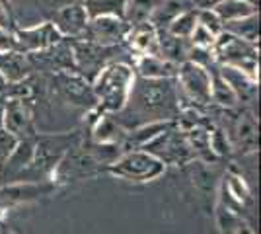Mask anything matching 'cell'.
<instances>
[{
	"mask_svg": "<svg viewBox=\"0 0 261 234\" xmlns=\"http://www.w3.org/2000/svg\"><path fill=\"white\" fill-rule=\"evenodd\" d=\"M181 108V98L174 78L170 80H146L135 78L127 108L123 112H133L137 117H146V121L175 119Z\"/></svg>",
	"mask_w": 261,
	"mask_h": 234,
	"instance_id": "cell-1",
	"label": "cell"
},
{
	"mask_svg": "<svg viewBox=\"0 0 261 234\" xmlns=\"http://www.w3.org/2000/svg\"><path fill=\"white\" fill-rule=\"evenodd\" d=\"M135 70L129 63L113 61L99 70L92 80L96 110L101 113H121L127 108L135 84Z\"/></svg>",
	"mask_w": 261,
	"mask_h": 234,
	"instance_id": "cell-2",
	"label": "cell"
},
{
	"mask_svg": "<svg viewBox=\"0 0 261 234\" xmlns=\"http://www.w3.org/2000/svg\"><path fill=\"white\" fill-rule=\"evenodd\" d=\"M213 55L217 65H228L246 72L259 82V45L250 43L230 32H220L213 45Z\"/></svg>",
	"mask_w": 261,
	"mask_h": 234,
	"instance_id": "cell-3",
	"label": "cell"
},
{
	"mask_svg": "<svg viewBox=\"0 0 261 234\" xmlns=\"http://www.w3.org/2000/svg\"><path fill=\"white\" fill-rule=\"evenodd\" d=\"M82 135L78 131H63V133H39L35 135V146H33V160L28 172H33L41 179H49L61 158L66 150L76 143Z\"/></svg>",
	"mask_w": 261,
	"mask_h": 234,
	"instance_id": "cell-4",
	"label": "cell"
},
{
	"mask_svg": "<svg viewBox=\"0 0 261 234\" xmlns=\"http://www.w3.org/2000/svg\"><path fill=\"white\" fill-rule=\"evenodd\" d=\"M168 166L146 150H127L103 172L130 184H148L166 174Z\"/></svg>",
	"mask_w": 261,
	"mask_h": 234,
	"instance_id": "cell-5",
	"label": "cell"
},
{
	"mask_svg": "<svg viewBox=\"0 0 261 234\" xmlns=\"http://www.w3.org/2000/svg\"><path fill=\"white\" fill-rule=\"evenodd\" d=\"M59 190L61 188L53 179H25V181L14 179L10 184H2L0 186V217L4 219V215L8 211L55 195V191Z\"/></svg>",
	"mask_w": 261,
	"mask_h": 234,
	"instance_id": "cell-6",
	"label": "cell"
},
{
	"mask_svg": "<svg viewBox=\"0 0 261 234\" xmlns=\"http://www.w3.org/2000/svg\"><path fill=\"white\" fill-rule=\"evenodd\" d=\"M230 117L228 125H218L228 135L232 145V152H240L242 156L257 154V137H259V125L257 115L251 108H236L226 110Z\"/></svg>",
	"mask_w": 261,
	"mask_h": 234,
	"instance_id": "cell-7",
	"label": "cell"
},
{
	"mask_svg": "<svg viewBox=\"0 0 261 234\" xmlns=\"http://www.w3.org/2000/svg\"><path fill=\"white\" fill-rule=\"evenodd\" d=\"M174 82L181 101H189L195 106L211 103V70L203 65H197L193 61L177 65Z\"/></svg>",
	"mask_w": 261,
	"mask_h": 234,
	"instance_id": "cell-8",
	"label": "cell"
},
{
	"mask_svg": "<svg viewBox=\"0 0 261 234\" xmlns=\"http://www.w3.org/2000/svg\"><path fill=\"white\" fill-rule=\"evenodd\" d=\"M142 150L154 154L158 160H162L166 166H187L195 160V154L185 139L184 131L175 125L174 129L166 131L160 137H156L152 143L144 146Z\"/></svg>",
	"mask_w": 261,
	"mask_h": 234,
	"instance_id": "cell-9",
	"label": "cell"
},
{
	"mask_svg": "<svg viewBox=\"0 0 261 234\" xmlns=\"http://www.w3.org/2000/svg\"><path fill=\"white\" fill-rule=\"evenodd\" d=\"M53 88L59 96L70 106L80 110H94L96 108V96L92 90V82L80 76L74 70H57L53 74Z\"/></svg>",
	"mask_w": 261,
	"mask_h": 234,
	"instance_id": "cell-10",
	"label": "cell"
},
{
	"mask_svg": "<svg viewBox=\"0 0 261 234\" xmlns=\"http://www.w3.org/2000/svg\"><path fill=\"white\" fill-rule=\"evenodd\" d=\"M70 47H72V59H74V72L90 82L106 65L113 63L111 53L117 51V47H101L86 39L70 41Z\"/></svg>",
	"mask_w": 261,
	"mask_h": 234,
	"instance_id": "cell-11",
	"label": "cell"
},
{
	"mask_svg": "<svg viewBox=\"0 0 261 234\" xmlns=\"http://www.w3.org/2000/svg\"><path fill=\"white\" fill-rule=\"evenodd\" d=\"M65 37L59 34L53 22H41L32 28H14L16 51L25 55H39L59 45Z\"/></svg>",
	"mask_w": 261,
	"mask_h": 234,
	"instance_id": "cell-12",
	"label": "cell"
},
{
	"mask_svg": "<svg viewBox=\"0 0 261 234\" xmlns=\"http://www.w3.org/2000/svg\"><path fill=\"white\" fill-rule=\"evenodd\" d=\"M2 129L18 139H32L37 135L32 100L8 98L2 101Z\"/></svg>",
	"mask_w": 261,
	"mask_h": 234,
	"instance_id": "cell-13",
	"label": "cell"
},
{
	"mask_svg": "<svg viewBox=\"0 0 261 234\" xmlns=\"http://www.w3.org/2000/svg\"><path fill=\"white\" fill-rule=\"evenodd\" d=\"M129 30L130 28L121 18H113V16L92 18L88 23L84 39L96 45H101V47H119L125 43Z\"/></svg>",
	"mask_w": 261,
	"mask_h": 234,
	"instance_id": "cell-14",
	"label": "cell"
},
{
	"mask_svg": "<svg viewBox=\"0 0 261 234\" xmlns=\"http://www.w3.org/2000/svg\"><path fill=\"white\" fill-rule=\"evenodd\" d=\"M55 28L59 30V34L65 39H84L90 23V16H88L86 8L82 6V2H72V4H65L59 10L55 12L53 20Z\"/></svg>",
	"mask_w": 261,
	"mask_h": 234,
	"instance_id": "cell-15",
	"label": "cell"
},
{
	"mask_svg": "<svg viewBox=\"0 0 261 234\" xmlns=\"http://www.w3.org/2000/svg\"><path fill=\"white\" fill-rule=\"evenodd\" d=\"M175 125H177L175 119H158V121H146L129 127L125 139H123V150L125 152L127 150H142L148 143H152L156 137L174 129Z\"/></svg>",
	"mask_w": 261,
	"mask_h": 234,
	"instance_id": "cell-16",
	"label": "cell"
},
{
	"mask_svg": "<svg viewBox=\"0 0 261 234\" xmlns=\"http://www.w3.org/2000/svg\"><path fill=\"white\" fill-rule=\"evenodd\" d=\"M217 68L218 72H220V76L224 78L230 84V88L234 90L240 106L244 103V108H251L253 101H257V90H259V82L257 80H253L246 72H242V70L234 67H228V65H217Z\"/></svg>",
	"mask_w": 261,
	"mask_h": 234,
	"instance_id": "cell-17",
	"label": "cell"
},
{
	"mask_svg": "<svg viewBox=\"0 0 261 234\" xmlns=\"http://www.w3.org/2000/svg\"><path fill=\"white\" fill-rule=\"evenodd\" d=\"M133 70L135 76L146 80H170L175 76L177 65L162 59L160 55H141L133 57Z\"/></svg>",
	"mask_w": 261,
	"mask_h": 234,
	"instance_id": "cell-18",
	"label": "cell"
},
{
	"mask_svg": "<svg viewBox=\"0 0 261 234\" xmlns=\"http://www.w3.org/2000/svg\"><path fill=\"white\" fill-rule=\"evenodd\" d=\"M125 45L129 47L130 57L158 55V32L148 22L133 25L125 39Z\"/></svg>",
	"mask_w": 261,
	"mask_h": 234,
	"instance_id": "cell-19",
	"label": "cell"
},
{
	"mask_svg": "<svg viewBox=\"0 0 261 234\" xmlns=\"http://www.w3.org/2000/svg\"><path fill=\"white\" fill-rule=\"evenodd\" d=\"M33 63L30 55L20 51H0V74L6 82H20L32 76Z\"/></svg>",
	"mask_w": 261,
	"mask_h": 234,
	"instance_id": "cell-20",
	"label": "cell"
},
{
	"mask_svg": "<svg viewBox=\"0 0 261 234\" xmlns=\"http://www.w3.org/2000/svg\"><path fill=\"white\" fill-rule=\"evenodd\" d=\"M191 49L193 45L185 37H175L166 32L158 34V55L174 65H181L185 61H189Z\"/></svg>",
	"mask_w": 261,
	"mask_h": 234,
	"instance_id": "cell-21",
	"label": "cell"
},
{
	"mask_svg": "<svg viewBox=\"0 0 261 234\" xmlns=\"http://www.w3.org/2000/svg\"><path fill=\"white\" fill-rule=\"evenodd\" d=\"M189 8H191L189 0H158V4L154 6L152 14L148 18V23H152L154 30L158 34H162L181 12L189 10Z\"/></svg>",
	"mask_w": 261,
	"mask_h": 234,
	"instance_id": "cell-22",
	"label": "cell"
},
{
	"mask_svg": "<svg viewBox=\"0 0 261 234\" xmlns=\"http://www.w3.org/2000/svg\"><path fill=\"white\" fill-rule=\"evenodd\" d=\"M211 103L217 106L218 110H236L240 108V101L230 88V84L220 76L218 68H211Z\"/></svg>",
	"mask_w": 261,
	"mask_h": 234,
	"instance_id": "cell-23",
	"label": "cell"
},
{
	"mask_svg": "<svg viewBox=\"0 0 261 234\" xmlns=\"http://www.w3.org/2000/svg\"><path fill=\"white\" fill-rule=\"evenodd\" d=\"M217 12V16L222 20V23L228 22H236V20H242V18H248L251 14H257V8L251 6L244 0H218V4L213 8Z\"/></svg>",
	"mask_w": 261,
	"mask_h": 234,
	"instance_id": "cell-24",
	"label": "cell"
},
{
	"mask_svg": "<svg viewBox=\"0 0 261 234\" xmlns=\"http://www.w3.org/2000/svg\"><path fill=\"white\" fill-rule=\"evenodd\" d=\"M224 30L230 34L238 35L242 39H246V41H250V43L259 45V12L251 14L248 18L236 20V22L224 23Z\"/></svg>",
	"mask_w": 261,
	"mask_h": 234,
	"instance_id": "cell-25",
	"label": "cell"
},
{
	"mask_svg": "<svg viewBox=\"0 0 261 234\" xmlns=\"http://www.w3.org/2000/svg\"><path fill=\"white\" fill-rule=\"evenodd\" d=\"M156 4H158V0H127L125 12H123V22L129 28L148 22Z\"/></svg>",
	"mask_w": 261,
	"mask_h": 234,
	"instance_id": "cell-26",
	"label": "cell"
},
{
	"mask_svg": "<svg viewBox=\"0 0 261 234\" xmlns=\"http://www.w3.org/2000/svg\"><path fill=\"white\" fill-rule=\"evenodd\" d=\"M125 2L127 0H82V6L86 8L90 20L101 18V16H113L123 20Z\"/></svg>",
	"mask_w": 261,
	"mask_h": 234,
	"instance_id": "cell-27",
	"label": "cell"
},
{
	"mask_svg": "<svg viewBox=\"0 0 261 234\" xmlns=\"http://www.w3.org/2000/svg\"><path fill=\"white\" fill-rule=\"evenodd\" d=\"M208 148H211V152L217 160H224V158H230L234 154L232 145L228 141V135L224 133V129L218 127V125L208 127Z\"/></svg>",
	"mask_w": 261,
	"mask_h": 234,
	"instance_id": "cell-28",
	"label": "cell"
},
{
	"mask_svg": "<svg viewBox=\"0 0 261 234\" xmlns=\"http://www.w3.org/2000/svg\"><path fill=\"white\" fill-rule=\"evenodd\" d=\"M195 25H197V10H195V8H189V10L181 12V14L175 18L174 22L168 25L166 34L175 35V37H185V39H189V35L193 34Z\"/></svg>",
	"mask_w": 261,
	"mask_h": 234,
	"instance_id": "cell-29",
	"label": "cell"
},
{
	"mask_svg": "<svg viewBox=\"0 0 261 234\" xmlns=\"http://www.w3.org/2000/svg\"><path fill=\"white\" fill-rule=\"evenodd\" d=\"M18 143H20V139H18L16 135L8 133L6 129H0V170L8 162V158H10L12 152L16 150Z\"/></svg>",
	"mask_w": 261,
	"mask_h": 234,
	"instance_id": "cell-30",
	"label": "cell"
},
{
	"mask_svg": "<svg viewBox=\"0 0 261 234\" xmlns=\"http://www.w3.org/2000/svg\"><path fill=\"white\" fill-rule=\"evenodd\" d=\"M197 23H201L203 28H207L208 32L215 35L224 32V23L215 10H197Z\"/></svg>",
	"mask_w": 261,
	"mask_h": 234,
	"instance_id": "cell-31",
	"label": "cell"
},
{
	"mask_svg": "<svg viewBox=\"0 0 261 234\" xmlns=\"http://www.w3.org/2000/svg\"><path fill=\"white\" fill-rule=\"evenodd\" d=\"M215 39H217V35L211 34L207 28H203L201 23H197L193 34L189 35V41H191V45H193L195 49H213Z\"/></svg>",
	"mask_w": 261,
	"mask_h": 234,
	"instance_id": "cell-32",
	"label": "cell"
},
{
	"mask_svg": "<svg viewBox=\"0 0 261 234\" xmlns=\"http://www.w3.org/2000/svg\"><path fill=\"white\" fill-rule=\"evenodd\" d=\"M0 51H16L14 30H4V28H0Z\"/></svg>",
	"mask_w": 261,
	"mask_h": 234,
	"instance_id": "cell-33",
	"label": "cell"
},
{
	"mask_svg": "<svg viewBox=\"0 0 261 234\" xmlns=\"http://www.w3.org/2000/svg\"><path fill=\"white\" fill-rule=\"evenodd\" d=\"M0 28H4V30H14L10 10H8V6H6L4 0H0Z\"/></svg>",
	"mask_w": 261,
	"mask_h": 234,
	"instance_id": "cell-34",
	"label": "cell"
},
{
	"mask_svg": "<svg viewBox=\"0 0 261 234\" xmlns=\"http://www.w3.org/2000/svg\"><path fill=\"white\" fill-rule=\"evenodd\" d=\"M244 2H248V4H251V6H255V8L259 6V0H244Z\"/></svg>",
	"mask_w": 261,
	"mask_h": 234,
	"instance_id": "cell-35",
	"label": "cell"
},
{
	"mask_svg": "<svg viewBox=\"0 0 261 234\" xmlns=\"http://www.w3.org/2000/svg\"><path fill=\"white\" fill-rule=\"evenodd\" d=\"M0 129H2V103H0Z\"/></svg>",
	"mask_w": 261,
	"mask_h": 234,
	"instance_id": "cell-36",
	"label": "cell"
},
{
	"mask_svg": "<svg viewBox=\"0 0 261 234\" xmlns=\"http://www.w3.org/2000/svg\"><path fill=\"white\" fill-rule=\"evenodd\" d=\"M2 221H4V219H2V217H0V230H2Z\"/></svg>",
	"mask_w": 261,
	"mask_h": 234,
	"instance_id": "cell-37",
	"label": "cell"
},
{
	"mask_svg": "<svg viewBox=\"0 0 261 234\" xmlns=\"http://www.w3.org/2000/svg\"><path fill=\"white\" fill-rule=\"evenodd\" d=\"M2 101H4V100H2V96H0V103H2Z\"/></svg>",
	"mask_w": 261,
	"mask_h": 234,
	"instance_id": "cell-38",
	"label": "cell"
}]
</instances>
